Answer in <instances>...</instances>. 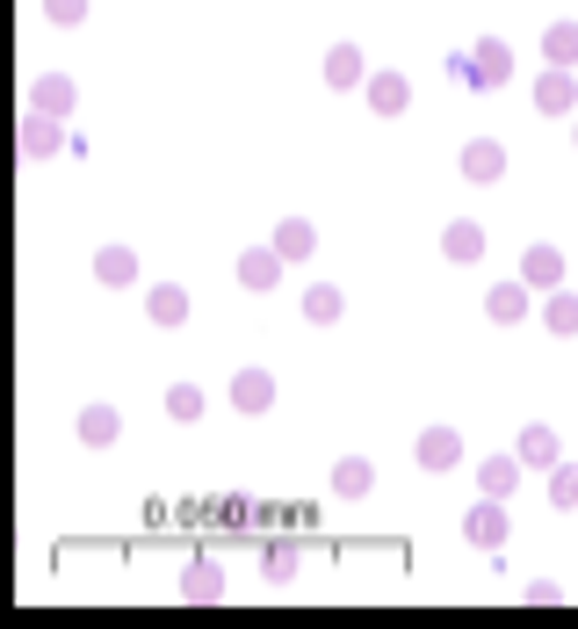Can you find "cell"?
<instances>
[{
  "label": "cell",
  "instance_id": "1",
  "mask_svg": "<svg viewBox=\"0 0 578 629\" xmlns=\"http://www.w3.org/2000/svg\"><path fill=\"white\" fill-rule=\"evenodd\" d=\"M80 441H88V449H109V441H116V413H109V405H88V413H80Z\"/></svg>",
  "mask_w": 578,
  "mask_h": 629
},
{
  "label": "cell",
  "instance_id": "2",
  "mask_svg": "<svg viewBox=\"0 0 578 629\" xmlns=\"http://www.w3.org/2000/svg\"><path fill=\"white\" fill-rule=\"evenodd\" d=\"M152 318L159 326H181V290H152Z\"/></svg>",
  "mask_w": 578,
  "mask_h": 629
},
{
  "label": "cell",
  "instance_id": "3",
  "mask_svg": "<svg viewBox=\"0 0 578 629\" xmlns=\"http://www.w3.org/2000/svg\"><path fill=\"white\" fill-rule=\"evenodd\" d=\"M131 268H138V261H131L123 246H109V254H102V282H131Z\"/></svg>",
  "mask_w": 578,
  "mask_h": 629
},
{
  "label": "cell",
  "instance_id": "4",
  "mask_svg": "<svg viewBox=\"0 0 578 629\" xmlns=\"http://www.w3.org/2000/svg\"><path fill=\"white\" fill-rule=\"evenodd\" d=\"M239 405H268V384H261V377H239Z\"/></svg>",
  "mask_w": 578,
  "mask_h": 629
},
{
  "label": "cell",
  "instance_id": "5",
  "mask_svg": "<svg viewBox=\"0 0 578 629\" xmlns=\"http://www.w3.org/2000/svg\"><path fill=\"white\" fill-rule=\"evenodd\" d=\"M52 15H58V22H66V15H80V0H52Z\"/></svg>",
  "mask_w": 578,
  "mask_h": 629
}]
</instances>
